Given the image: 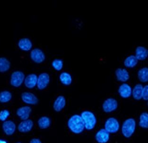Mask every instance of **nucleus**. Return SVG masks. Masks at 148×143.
<instances>
[{
	"label": "nucleus",
	"mask_w": 148,
	"mask_h": 143,
	"mask_svg": "<svg viewBox=\"0 0 148 143\" xmlns=\"http://www.w3.org/2000/svg\"><path fill=\"white\" fill-rule=\"evenodd\" d=\"M118 91L121 97L123 99H127L132 95V88L128 83H123L120 85Z\"/></svg>",
	"instance_id": "1a4fd4ad"
},
{
	"label": "nucleus",
	"mask_w": 148,
	"mask_h": 143,
	"mask_svg": "<svg viewBox=\"0 0 148 143\" xmlns=\"http://www.w3.org/2000/svg\"><path fill=\"white\" fill-rule=\"evenodd\" d=\"M30 57L33 61L37 64H41L44 61L46 56L43 51L39 48H35L30 52Z\"/></svg>",
	"instance_id": "6e6552de"
},
{
	"label": "nucleus",
	"mask_w": 148,
	"mask_h": 143,
	"mask_svg": "<svg viewBox=\"0 0 148 143\" xmlns=\"http://www.w3.org/2000/svg\"><path fill=\"white\" fill-rule=\"evenodd\" d=\"M138 60L134 55H131L129 56L125 59L123 65L125 67L129 68H134L138 64Z\"/></svg>",
	"instance_id": "aec40b11"
},
{
	"label": "nucleus",
	"mask_w": 148,
	"mask_h": 143,
	"mask_svg": "<svg viewBox=\"0 0 148 143\" xmlns=\"http://www.w3.org/2000/svg\"><path fill=\"white\" fill-rule=\"evenodd\" d=\"M0 143H7V142L3 139H0Z\"/></svg>",
	"instance_id": "2f4dec72"
},
{
	"label": "nucleus",
	"mask_w": 148,
	"mask_h": 143,
	"mask_svg": "<svg viewBox=\"0 0 148 143\" xmlns=\"http://www.w3.org/2000/svg\"><path fill=\"white\" fill-rule=\"evenodd\" d=\"M116 77L118 81L125 82L127 81L130 78V74L127 70L123 68H118L115 72Z\"/></svg>",
	"instance_id": "9b49d317"
},
{
	"label": "nucleus",
	"mask_w": 148,
	"mask_h": 143,
	"mask_svg": "<svg viewBox=\"0 0 148 143\" xmlns=\"http://www.w3.org/2000/svg\"><path fill=\"white\" fill-rule=\"evenodd\" d=\"M135 57L138 61H143L147 58L148 55V51L145 47L139 46L137 47L135 51Z\"/></svg>",
	"instance_id": "f3484780"
},
{
	"label": "nucleus",
	"mask_w": 148,
	"mask_h": 143,
	"mask_svg": "<svg viewBox=\"0 0 148 143\" xmlns=\"http://www.w3.org/2000/svg\"><path fill=\"white\" fill-rule=\"evenodd\" d=\"M22 101L26 104L29 105H36L38 102L37 97L34 94L30 92H24L21 94Z\"/></svg>",
	"instance_id": "9d476101"
},
{
	"label": "nucleus",
	"mask_w": 148,
	"mask_h": 143,
	"mask_svg": "<svg viewBox=\"0 0 148 143\" xmlns=\"http://www.w3.org/2000/svg\"><path fill=\"white\" fill-rule=\"evenodd\" d=\"M81 117L84 124L85 128L88 130L93 129L97 123L95 115L90 111H84L81 113Z\"/></svg>",
	"instance_id": "7ed1b4c3"
},
{
	"label": "nucleus",
	"mask_w": 148,
	"mask_h": 143,
	"mask_svg": "<svg viewBox=\"0 0 148 143\" xmlns=\"http://www.w3.org/2000/svg\"><path fill=\"white\" fill-rule=\"evenodd\" d=\"M138 79L142 82H146L148 81V69L147 67H144L139 69L138 74Z\"/></svg>",
	"instance_id": "b1692460"
},
{
	"label": "nucleus",
	"mask_w": 148,
	"mask_h": 143,
	"mask_svg": "<svg viewBox=\"0 0 148 143\" xmlns=\"http://www.w3.org/2000/svg\"><path fill=\"white\" fill-rule=\"evenodd\" d=\"M12 98V94L8 91L0 92V102L7 103L10 102Z\"/></svg>",
	"instance_id": "bb28decb"
},
{
	"label": "nucleus",
	"mask_w": 148,
	"mask_h": 143,
	"mask_svg": "<svg viewBox=\"0 0 148 143\" xmlns=\"http://www.w3.org/2000/svg\"><path fill=\"white\" fill-rule=\"evenodd\" d=\"M67 125L69 129L75 134H81L85 129L83 120L79 115H74L69 118Z\"/></svg>",
	"instance_id": "f257e3e1"
},
{
	"label": "nucleus",
	"mask_w": 148,
	"mask_h": 143,
	"mask_svg": "<svg viewBox=\"0 0 148 143\" xmlns=\"http://www.w3.org/2000/svg\"><path fill=\"white\" fill-rule=\"evenodd\" d=\"M9 111L7 109H4L0 112V120L5 121L7 119L8 117L10 116Z\"/></svg>",
	"instance_id": "c85d7f7f"
},
{
	"label": "nucleus",
	"mask_w": 148,
	"mask_h": 143,
	"mask_svg": "<svg viewBox=\"0 0 148 143\" xmlns=\"http://www.w3.org/2000/svg\"><path fill=\"white\" fill-rule=\"evenodd\" d=\"M66 104V100L65 98L62 95L59 96L53 102V109L56 112H60L65 107Z\"/></svg>",
	"instance_id": "ddd939ff"
},
{
	"label": "nucleus",
	"mask_w": 148,
	"mask_h": 143,
	"mask_svg": "<svg viewBox=\"0 0 148 143\" xmlns=\"http://www.w3.org/2000/svg\"><path fill=\"white\" fill-rule=\"evenodd\" d=\"M29 143H42V142L39 139L33 138V139H31Z\"/></svg>",
	"instance_id": "7c9ffc66"
},
{
	"label": "nucleus",
	"mask_w": 148,
	"mask_h": 143,
	"mask_svg": "<svg viewBox=\"0 0 148 143\" xmlns=\"http://www.w3.org/2000/svg\"><path fill=\"white\" fill-rule=\"evenodd\" d=\"M38 124L40 129H47L51 125V120L47 116H43L38 120Z\"/></svg>",
	"instance_id": "5701e85b"
},
{
	"label": "nucleus",
	"mask_w": 148,
	"mask_h": 143,
	"mask_svg": "<svg viewBox=\"0 0 148 143\" xmlns=\"http://www.w3.org/2000/svg\"><path fill=\"white\" fill-rule=\"evenodd\" d=\"M34 123L31 120H23L18 125V130L21 133H27L31 131L33 127Z\"/></svg>",
	"instance_id": "4468645a"
},
{
	"label": "nucleus",
	"mask_w": 148,
	"mask_h": 143,
	"mask_svg": "<svg viewBox=\"0 0 148 143\" xmlns=\"http://www.w3.org/2000/svg\"><path fill=\"white\" fill-rule=\"evenodd\" d=\"M21 143V142H18V143Z\"/></svg>",
	"instance_id": "473e14b6"
},
{
	"label": "nucleus",
	"mask_w": 148,
	"mask_h": 143,
	"mask_svg": "<svg viewBox=\"0 0 148 143\" xmlns=\"http://www.w3.org/2000/svg\"><path fill=\"white\" fill-rule=\"evenodd\" d=\"M136 126V123L132 118H127L123 124L121 131L123 137L125 138H131L135 132Z\"/></svg>",
	"instance_id": "f03ea898"
},
{
	"label": "nucleus",
	"mask_w": 148,
	"mask_h": 143,
	"mask_svg": "<svg viewBox=\"0 0 148 143\" xmlns=\"http://www.w3.org/2000/svg\"><path fill=\"white\" fill-rule=\"evenodd\" d=\"M52 66L56 70H61L64 66V62L63 61L60 59H56L53 60L52 63Z\"/></svg>",
	"instance_id": "cd10ccee"
},
{
	"label": "nucleus",
	"mask_w": 148,
	"mask_h": 143,
	"mask_svg": "<svg viewBox=\"0 0 148 143\" xmlns=\"http://www.w3.org/2000/svg\"><path fill=\"white\" fill-rule=\"evenodd\" d=\"M50 81V76L47 73H43L39 74L38 77L37 87L40 90L46 89L48 86Z\"/></svg>",
	"instance_id": "0eeeda50"
},
{
	"label": "nucleus",
	"mask_w": 148,
	"mask_h": 143,
	"mask_svg": "<svg viewBox=\"0 0 148 143\" xmlns=\"http://www.w3.org/2000/svg\"><path fill=\"white\" fill-rule=\"evenodd\" d=\"M120 123L115 118H108L105 123V129L110 134L117 133L120 129Z\"/></svg>",
	"instance_id": "20e7f679"
},
{
	"label": "nucleus",
	"mask_w": 148,
	"mask_h": 143,
	"mask_svg": "<svg viewBox=\"0 0 148 143\" xmlns=\"http://www.w3.org/2000/svg\"><path fill=\"white\" fill-rule=\"evenodd\" d=\"M60 82L62 85L68 86L71 85L73 82V78L70 74L67 72H64L59 76Z\"/></svg>",
	"instance_id": "4be33fe9"
},
{
	"label": "nucleus",
	"mask_w": 148,
	"mask_h": 143,
	"mask_svg": "<svg viewBox=\"0 0 148 143\" xmlns=\"http://www.w3.org/2000/svg\"><path fill=\"white\" fill-rule=\"evenodd\" d=\"M10 67V63L8 59L4 57H0V73L8 71Z\"/></svg>",
	"instance_id": "393cba45"
},
{
	"label": "nucleus",
	"mask_w": 148,
	"mask_h": 143,
	"mask_svg": "<svg viewBox=\"0 0 148 143\" xmlns=\"http://www.w3.org/2000/svg\"><path fill=\"white\" fill-rule=\"evenodd\" d=\"M142 99L144 100H147L148 99V86L146 85L143 86V91H142Z\"/></svg>",
	"instance_id": "c756f323"
},
{
	"label": "nucleus",
	"mask_w": 148,
	"mask_h": 143,
	"mask_svg": "<svg viewBox=\"0 0 148 143\" xmlns=\"http://www.w3.org/2000/svg\"><path fill=\"white\" fill-rule=\"evenodd\" d=\"M110 138L109 133L105 129H101L97 132L95 135V139L99 143H106Z\"/></svg>",
	"instance_id": "f8f14e48"
},
{
	"label": "nucleus",
	"mask_w": 148,
	"mask_h": 143,
	"mask_svg": "<svg viewBox=\"0 0 148 143\" xmlns=\"http://www.w3.org/2000/svg\"><path fill=\"white\" fill-rule=\"evenodd\" d=\"M18 45V47L23 51H29L32 47V42L28 38H22L20 39Z\"/></svg>",
	"instance_id": "6ab92c4d"
},
{
	"label": "nucleus",
	"mask_w": 148,
	"mask_h": 143,
	"mask_svg": "<svg viewBox=\"0 0 148 143\" xmlns=\"http://www.w3.org/2000/svg\"><path fill=\"white\" fill-rule=\"evenodd\" d=\"M143 87V85L140 83L137 84L134 87L133 90H132V95L135 100H140L142 99V94Z\"/></svg>",
	"instance_id": "412c9836"
},
{
	"label": "nucleus",
	"mask_w": 148,
	"mask_h": 143,
	"mask_svg": "<svg viewBox=\"0 0 148 143\" xmlns=\"http://www.w3.org/2000/svg\"><path fill=\"white\" fill-rule=\"evenodd\" d=\"M32 111V109L29 106H24V107H21L18 108L17 110V116L21 118L22 120H28L29 117L30 113Z\"/></svg>",
	"instance_id": "2eb2a0df"
},
{
	"label": "nucleus",
	"mask_w": 148,
	"mask_h": 143,
	"mask_svg": "<svg viewBox=\"0 0 148 143\" xmlns=\"http://www.w3.org/2000/svg\"><path fill=\"white\" fill-rule=\"evenodd\" d=\"M139 126L143 129H147L148 127V114L147 112H143L139 118Z\"/></svg>",
	"instance_id": "a878e982"
},
{
	"label": "nucleus",
	"mask_w": 148,
	"mask_h": 143,
	"mask_svg": "<svg viewBox=\"0 0 148 143\" xmlns=\"http://www.w3.org/2000/svg\"><path fill=\"white\" fill-rule=\"evenodd\" d=\"M16 128L15 124L12 120L5 121L3 124V130L7 135H13L15 131Z\"/></svg>",
	"instance_id": "dca6fc26"
},
{
	"label": "nucleus",
	"mask_w": 148,
	"mask_h": 143,
	"mask_svg": "<svg viewBox=\"0 0 148 143\" xmlns=\"http://www.w3.org/2000/svg\"><path fill=\"white\" fill-rule=\"evenodd\" d=\"M118 103L117 100L113 98H108L104 101L102 104V109L105 113L114 112L117 109Z\"/></svg>",
	"instance_id": "39448f33"
},
{
	"label": "nucleus",
	"mask_w": 148,
	"mask_h": 143,
	"mask_svg": "<svg viewBox=\"0 0 148 143\" xmlns=\"http://www.w3.org/2000/svg\"><path fill=\"white\" fill-rule=\"evenodd\" d=\"M24 80V74L22 72L16 71L12 74L10 76V85L13 87H20L23 82Z\"/></svg>",
	"instance_id": "423d86ee"
},
{
	"label": "nucleus",
	"mask_w": 148,
	"mask_h": 143,
	"mask_svg": "<svg viewBox=\"0 0 148 143\" xmlns=\"http://www.w3.org/2000/svg\"><path fill=\"white\" fill-rule=\"evenodd\" d=\"M38 76L36 74H29L25 78L24 84L27 88L29 89L33 88L37 84Z\"/></svg>",
	"instance_id": "a211bd4d"
}]
</instances>
